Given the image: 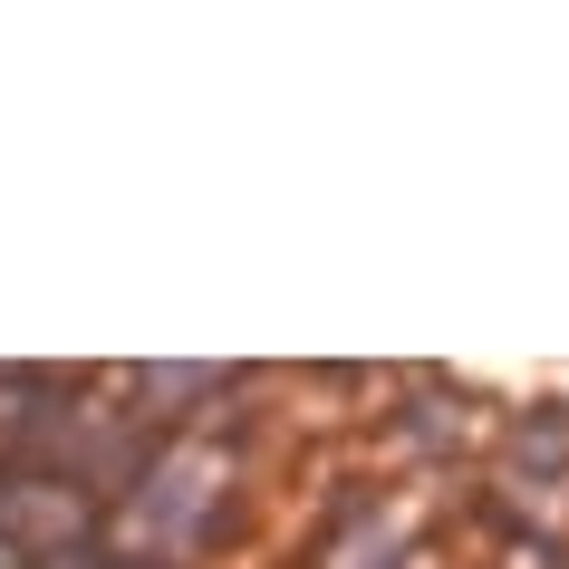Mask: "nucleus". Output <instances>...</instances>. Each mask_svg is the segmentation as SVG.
Returning a JSON list of instances; mask_svg holds the SVG:
<instances>
[{
    "label": "nucleus",
    "mask_w": 569,
    "mask_h": 569,
    "mask_svg": "<svg viewBox=\"0 0 569 569\" xmlns=\"http://www.w3.org/2000/svg\"><path fill=\"white\" fill-rule=\"evenodd\" d=\"M492 396L463 387L453 367H396V396L387 416H377V453H387V473L406 482H453L463 463L492 453Z\"/></svg>",
    "instance_id": "obj_1"
},
{
    "label": "nucleus",
    "mask_w": 569,
    "mask_h": 569,
    "mask_svg": "<svg viewBox=\"0 0 569 569\" xmlns=\"http://www.w3.org/2000/svg\"><path fill=\"white\" fill-rule=\"evenodd\" d=\"M107 521L117 511L78 492L68 473H10L0 463V569H68L107 550Z\"/></svg>",
    "instance_id": "obj_2"
},
{
    "label": "nucleus",
    "mask_w": 569,
    "mask_h": 569,
    "mask_svg": "<svg viewBox=\"0 0 569 569\" xmlns=\"http://www.w3.org/2000/svg\"><path fill=\"white\" fill-rule=\"evenodd\" d=\"M482 482H502L511 502H550L569 492V406H502L492 416V453H482Z\"/></svg>",
    "instance_id": "obj_3"
}]
</instances>
